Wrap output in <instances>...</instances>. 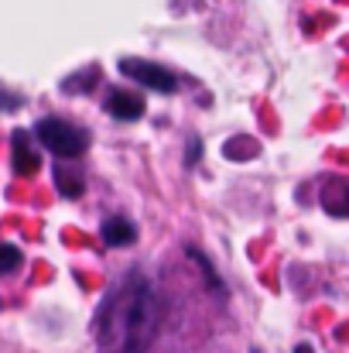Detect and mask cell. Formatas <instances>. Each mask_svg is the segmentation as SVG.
<instances>
[{
	"instance_id": "obj_1",
	"label": "cell",
	"mask_w": 349,
	"mask_h": 353,
	"mask_svg": "<svg viewBox=\"0 0 349 353\" xmlns=\"http://www.w3.org/2000/svg\"><path fill=\"white\" fill-rule=\"evenodd\" d=\"M161 326V302L137 274L123 278L96 312V350L144 353Z\"/></svg>"
},
{
	"instance_id": "obj_2",
	"label": "cell",
	"mask_w": 349,
	"mask_h": 353,
	"mask_svg": "<svg viewBox=\"0 0 349 353\" xmlns=\"http://www.w3.org/2000/svg\"><path fill=\"white\" fill-rule=\"evenodd\" d=\"M34 134H38V141H41L55 158H79V154L86 151V134H83L76 123H69V120H62V117L38 120Z\"/></svg>"
},
{
	"instance_id": "obj_3",
	"label": "cell",
	"mask_w": 349,
	"mask_h": 353,
	"mask_svg": "<svg viewBox=\"0 0 349 353\" xmlns=\"http://www.w3.org/2000/svg\"><path fill=\"white\" fill-rule=\"evenodd\" d=\"M120 72L147 90H158V93H175V76L168 69H161L158 62H144V59H123L120 62Z\"/></svg>"
},
{
	"instance_id": "obj_4",
	"label": "cell",
	"mask_w": 349,
	"mask_h": 353,
	"mask_svg": "<svg viewBox=\"0 0 349 353\" xmlns=\"http://www.w3.org/2000/svg\"><path fill=\"white\" fill-rule=\"evenodd\" d=\"M10 141H14V172H17V175H34V172L41 168V158H38V151L31 148L28 130H14Z\"/></svg>"
},
{
	"instance_id": "obj_5",
	"label": "cell",
	"mask_w": 349,
	"mask_h": 353,
	"mask_svg": "<svg viewBox=\"0 0 349 353\" xmlns=\"http://www.w3.org/2000/svg\"><path fill=\"white\" fill-rule=\"evenodd\" d=\"M107 107H110V114H114L116 120L144 117V97H137V93H130V90H114L110 100H107Z\"/></svg>"
},
{
	"instance_id": "obj_6",
	"label": "cell",
	"mask_w": 349,
	"mask_h": 353,
	"mask_svg": "<svg viewBox=\"0 0 349 353\" xmlns=\"http://www.w3.org/2000/svg\"><path fill=\"white\" fill-rule=\"evenodd\" d=\"M100 234H103V240L110 247H127V243H134L137 230H134V223L127 216H110V220H103V230Z\"/></svg>"
},
{
	"instance_id": "obj_7",
	"label": "cell",
	"mask_w": 349,
	"mask_h": 353,
	"mask_svg": "<svg viewBox=\"0 0 349 353\" xmlns=\"http://www.w3.org/2000/svg\"><path fill=\"white\" fill-rule=\"evenodd\" d=\"M223 154L230 161H250V158L260 154V144H257V137H230L226 148H223Z\"/></svg>"
},
{
	"instance_id": "obj_8",
	"label": "cell",
	"mask_w": 349,
	"mask_h": 353,
	"mask_svg": "<svg viewBox=\"0 0 349 353\" xmlns=\"http://www.w3.org/2000/svg\"><path fill=\"white\" fill-rule=\"evenodd\" d=\"M55 185H59V192L65 196V199H79L83 196V175L79 172H72V168H59L55 172Z\"/></svg>"
},
{
	"instance_id": "obj_9",
	"label": "cell",
	"mask_w": 349,
	"mask_h": 353,
	"mask_svg": "<svg viewBox=\"0 0 349 353\" xmlns=\"http://www.w3.org/2000/svg\"><path fill=\"white\" fill-rule=\"evenodd\" d=\"M185 254H189V257H192V261L202 268V274H206V285H209V288H223V285H220V274L213 271V264H209V257H206L202 250H195V247H185Z\"/></svg>"
},
{
	"instance_id": "obj_10",
	"label": "cell",
	"mask_w": 349,
	"mask_h": 353,
	"mask_svg": "<svg viewBox=\"0 0 349 353\" xmlns=\"http://www.w3.org/2000/svg\"><path fill=\"white\" fill-rule=\"evenodd\" d=\"M21 250L14 247V243H0V274H14L17 268H21Z\"/></svg>"
},
{
	"instance_id": "obj_11",
	"label": "cell",
	"mask_w": 349,
	"mask_h": 353,
	"mask_svg": "<svg viewBox=\"0 0 349 353\" xmlns=\"http://www.w3.org/2000/svg\"><path fill=\"white\" fill-rule=\"evenodd\" d=\"M96 83V69H89L86 76H76V79H65V93H72V86H89Z\"/></svg>"
},
{
	"instance_id": "obj_12",
	"label": "cell",
	"mask_w": 349,
	"mask_h": 353,
	"mask_svg": "<svg viewBox=\"0 0 349 353\" xmlns=\"http://www.w3.org/2000/svg\"><path fill=\"white\" fill-rule=\"evenodd\" d=\"M199 154H202V148H199V141H192V151L185 154V161H199Z\"/></svg>"
},
{
	"instance_id": "obj_13",
	"label": "cell",
	"mask_w": 349,
	"mask_h": 353,
	"mask_svg": "<svg viewBox=\"0 0 349 353\" xmlns=\"http://www.w3.org/2000/svg\"><path fill=\"white\" fill-rule=\"evenodd\" d=\"M295 353H312V347H308V343H302V347H295Z\"/></svg>"
}]
</instances>
